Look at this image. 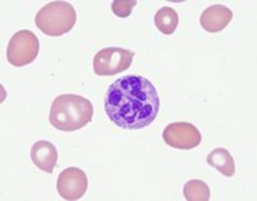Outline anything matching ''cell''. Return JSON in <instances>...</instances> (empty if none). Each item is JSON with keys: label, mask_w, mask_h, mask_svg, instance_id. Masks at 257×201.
<instances>
[{"label": "cell", "mask_w": 257, "mask_h": 201, "mask_svg": "<svg viewBox=\"0 0 257 201\" xmlns=\"http://www.w3.org/2000/svg\"><path fill=\"white\" fill-rule=\"evenodd\" d=\"M160 106L157 90L143 76L120 77L105 92V114L123 130H141L149 126L157 117Z\"/></svg>", "instance_id": "cell-1"}, {"label": "cell", "mask_w": 257, "mask_h": 201, "mask_svg": "<svg viewBox=\"0 0 257 201\" xmlns=\"http://www.w3.org/2000/svg\"><path fill=\"white\" fill-rule=\"evenodd\" d=\"M93 114L90 100L75 94H63L53 100L49 122L59 131L73 132L91 122Z\"/></svg>", "instance_id": "cell-2"}, {"label": "cell", "mask_w": 257, "mask_h": 201, "mask_svg": "<svg viewBox=\"0 0 257 201\" xmlns=\"http://www.w3.org/2000/svg\"><path fill=\"white\" fill-rule=\"evenodd\" d=\"M76 10L67 2H52L38 12L35 24L48 36H62L68 34L76 24Z\"/></svg>", "instance_id": "cell-3"}, {"label": "cell", "mask_w": 257, "mask_h": 201, "mask_svg": "<svg viewBox=\"0 0 257 201\" xmlns=\"http://www.w3.org/2000/svg\"><path fill=\"white\" fill-rule=\"evenodd\" d=\"M40 44L36 35L29 30H21L9 40L7 59L15 67L31 64L39 54Z\"/></svg>", "instance_id": "cell-4"}, {"label": "cell", "mask_w": 257, "mask_h": 201, "mask_svg": "<svg viewBox=\"0 0 257 201\" xmlns=\"http://www.w3.org/2000/svg\"><path fill=\"white\" fill-rule=\"evenodd\" d=\"M134 59V52L118 46L105 48L94 56L93 68L98 76H114L130 68Z\"/></svg>", "instance_id": "cell-5"}, {"label": "cell", "mask_w": 257, "mask_h": 201, "mask_svg": "<svg viewBox=\"0 0 257 201\" xmlns=\"http://www.w3.org/2000/svg\"><path fill=\"white\" fill-rule=\"evenodd\" d=\"M162 137L167 145L180 150L194 149L202 141L201 132L189 122H175L166 126Z\"/></svg>", "instance_id": "cell-6"}, {"label": "cell", "mask_w": 257, "mask_h": 201, "mask_svg": "<svg viewBox=\"0 0 257 201\" xmlns=\"http://www.w3.org/2000/svg\"><path fill=\"white\" fill-rule=\"evenodd\" d=\"M88 177L82 169L70 166L59 173L57 191L64 200H79L88 190Z\"/></svg>", "instance_id": "cell-7"}, {"label": "cell", "mask_w": 257, "mask_h": 201, "mask_svg": "<svg viewBox=\"0 0 257 201\" xmlns=\"http://www.w3.org/2000/svg\"><path fill=\"white\" fill-rule=\"evenodd\" d=\"M233 20V12L228 6H221V4H215V6H208L205 9V12L201 14L199 22H201L202 28L211 34H216L222 31L228 26Z\"/></svg>", "instance_id": "cell-8"}, {"label": "cell", "mask_w": 257, "mask_h": 201, "mask_svg": "<svg viewBox=\"0 0 257 201\" xmlns=\"http://www.w3.org/2000/svg\"><path fill=\"white\" fill-rule=\"evenodd\" d=\"M31 160L43 172L53 173L58 162L57 148L49 141H38L31 148Z\"/></svg>", "instance_id": "cell-9"}, {"label": "cell", "mask_w": 257, "mask_h": 201, "mask_svg": "<svg viewBox=\"0 0 257 201\" xmlns=\"http://www.w3.org/2000/svg\"><path fill=\"white\" fill-rule=\"evenodd\" d=\"M208 166H213L225 177H233L235 173V163L230 152L224 148L212 150L207 156Z\"/></svg>", "instance_id": "cell-10"}, {"label": "cell", "mask_w": 257, "mask_h": 201, "mask_svg": "<svg viewBox=\"0 0 257 201\" xmlns=\"http://www.w3.org/2000/svg\"><path fill=\"white\" fill-rule=\"evenodd\" d=\"M155 24L160 32L165 35H173L179 26V16L171 6L161 8L155 16Z\"/></svg>", "instance_id": "cell-11"}, {"label": "cell", "mask_w": 257, "mask_h": 201, "mask_svg": "<svg viewBox=\"0 0 257 201\" xmlns=\"http://www.w3.org/2000/svg\"><path fill=\"white\" fill-rule=\"evenodd\" d=\"M184 192L185 198L188 201H207L210 200V187L207 184L201 180H190L184 184Z\"/></svg>", "instance_id": "cell-12"}, {"label": "cell", "mask_w": 257, "mask_h": 201, "mask_svg": "<svg viewBox=\"0 0 257 201\" xmlns=\"http://www.w3.org/2000/svg\"><path fill=\"white\" fill-rule=\"evenodd\" d=\"M137 6L135 0H114L112 3L111 9L114 16L120 18H127L132 14L133 9Z\"/></svg>", "instance_id": "cell-13"}]
</instances>
